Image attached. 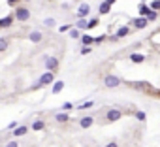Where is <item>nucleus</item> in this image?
<instances>
[{"instance_id":"nucleus-12","label":"nucleus","mask_w":160,"mask_h":147,"mask_svg":"<svg viewBox=\"0 0 160 147\" xmlns=\"http://www.w3.org/2000/svg\"><path fill=\"white\" fill-rule=\"evenodd\" d=\"M11 21H13V17H11V15H8V17H4V19H0V27H10Z\"/></svg>"},{"instance_id":"nucleus-27","label":"nucleus","mask_w":160,"mask_h":147,"mask_svg":"<svg viewBox=\"0 0 160 147\" xmlns=\"http://www.w3.org/2000/svg\"><path fill=\"white\" fill-rule=\"evenodd\" d=\"M81 53H83V55H87V53H90V47H83V49H81Z\"/></svg>"},{"instance_id":"nucleus-22","label":"nucleus","mask_w":160,"mask_h":147,"mask_svg":"<svg viewBox=\"0 0 160 147\" xmlns=\"http://www.w3.org/2000/svg\"><path fill=\"white\" fill-rule=\"evenodd\" d=\"M151 10H154V11H158V10H160V0H154V2L151 4Z\"/></svg>"},{"instance_id":"nucleus-8","label":"nucleus","mask_w":160,"mask_h":147,"mask_svg":"<svg viewBox=\"0 0 160 147\" xmlns=\"http://www.w3.org/2000/svg\"><path fill=\"white\" fill-rule=\"evenodd\" d=\"M130 60H132V62H143V60H145V55L134 53V55H130Z\"/></svg>"},{"instance_id":"nucleus-28","label":"nucleus","mask_w":160,"mask_h":147,"mask_svg":"<svg viewBox=\"0 0 160 147\" xmlns=\"http://www.w3.org/2000/svg\"><path fill=\"white\" fill-rule=\"evenodd\" d=\"M6 147H19V145H17V141H10V143H8Z\"/></svg>"},{"instance_id":"nucleus-16","label":"nucleus","mask_w":160,"mask_h":147,"mask_svg":"<svg viewBox=\"0 0 160 147\" xmlns=\"http://www.w3.org/2000/svg\"><path fill=\"white\" fill-rule=\"evenodd\" d=\"M109 10H111V4H107V2H104L100 6V13H109Z\"/></svg>"},{"instance_id":"nucleus-2","label":"nucleus","mask_w":160,"mask_h":147,"mask_svg":"<svg viewBox=\"0 0 160 147\" xmlns=\"http://www.w3.org/2000/svg\"><path fill=\"white\" fill-rule=\"evenodd\" d=\"M15 17H17L19 21H27V19L30 17V11H28L27 8H17V13H15Z\"/></svg>"},{"instance_id":"nucleus-18","label":"nucleus","mask_w":160,"mask_h":147,"mask_svg":"<svg viewBox=\"0 0 160 147\" xmlns=\"http://www.w3.org/2000/svg\"><path fill=\"white\" fill-rule=\"evenodd\" d=\"M93 40H94L93 36H89V34H83V43H85V45H90V43H93Z\"/></svg>"},{"instance_id":"nucleus-1","label":"nucleus","mask_w":160,"mask_h":147,"mask_svg":"<svg viewBox=\"0 0 160 147\" xmlns=\"http://www.w3.org/2000/svg\"><path fill=\"white\" fill-rule=\"evenodd\" d=\"M49 83H55V72H45L43 76L38 79V85H34V89L36 87H45V85H49Z\"/></svg>"},{"instance_id":"nucleus-11","label":"nucleus","mask_w":160,"mask_h":147,"mask_svg":"<svg viewBox=\"0 0 160 147\" xmlns=\"http://www.w3.org/2000/svg\"><path fill=\"white\" fill-rule=\"evenodd\" d=\"M62 89H64V81H55V85H53V94L60 92Z\"/></svg>"},{"instance_id":"nucleus-15","label":"nucleus","mask_w":160,"mask_h":147,"mask_svg":"<svg viewBox=\"0 0 160 147\" xmlns=\"http://www.w3.org/2000/svg\"><path fill=\"white\" fill-rule=\"evenodd\" d=\"M76 27H77V29H87V27H89V23H87L85 17H83V19H79V21L76 23Z\"/></svg>"},{"instance_id":"nucleus-29","label":"nucleus","mask_w":160,"mask_h":147,"mask_svg":"<svg viewBox=\"0 0 160 147\" xmlns=\"http://www.w3.org/2000/svg\"><path fill=\"white\" fill-rule=\"evenodd\" d=\"M19 0H8V4H17Z\"/></svg>"},{"instance_id":"nucleus-31","label":"nucleus","mask_w":160,"mask_h":147,"mask_svg":"<svg viewBox=\"0 0 160 147\" xmlns=\"http://www.w3.org/2000/svg\"><path fill=\"white\" fill-rule=\"evenodd\" d=\"M107 147H117V143H109V145H107Z\"/></svg>"},{"instance_id":"nucleus-21","label":"nucleus","mask_w":160,"mask_h":147,"mask_svg":"<svg viewBox=\"0 0 160 147\" xmlns=\"http://www.w3.org/2000/svg\"><path fill=\"white\" fill-rule=\"evenodd\" d=\"M4 49H8V40L0 38V51H4Z\"/></svg>"},{"instance_id":"nucleus-4","label":"nucleus","mask_w":160,"mask_h":147,"mask_svg":"<svg viewBox=\"0 0 160 147\" xmlns=\"http://www.w3.org/2000/svg\"><path fill=\"white\" fill-rule=\"evenodd\" d=\"M147 23H149V19H147L145 15H141V17H138V19H134L136 29H145V27H147Z\"/></svg>"},{"instance_id":"nucleus-7","label":"nucleus","mask_w":160,"mask_h":147,"mask_svg":"<svg viewBox=\"0 0 160 147\" xmlns=\"http://www.w3.org/2000/svg\"><path fill=\"white\" fill-rule=\"evenodd\" d=\"M93 122H94L93 117H83V119L79 121V125H81V128H89L90 125H93Z\"/></svg>"},{"instance_id":"nucleus-5","label":"nucleus","mask_w":160,"mask_h":147,"mask_svg":"<svg viewBox=\"0 0 160 147\" xmlns=\"http://www.w3.org/2000/svg\"><path fill=\"white\" fill-rule=\"evenodd\" d=\"M57 66H58V60H57V59H53V57H49L47 60H45V68L51 70V72H55V70H57Z\"/></svg>"},{"instance_id":"nucleus-20","label":"nucleus","mask_w":160,"mask_h":147,"mask_svg":"<svg viewBox=\"0 0 160 147\" xmlns=\"http://www.w3.org/2000/svg\"><path fill=\"white\" fill-rule=\"evenodd\" d=\"M32 128H34V130H41V128H43V121H34Z\"/></svg>"},{"instance_id":"nucleus-30","label":"nucleus","mask_w":160,"mask_h":147,"mask_svg":"<svg viewBox=\"0 0 160 147\" xmlns=\"http://www.w3.org/2000/svg\"><path fill=\"white\" fill-rule=\"evenodd\" d=\"M106 2H107V4H115V0H106Z\"/></svg>"},{"instance_id":"nucleus-17","label":"nucleus","mask_w":160,"mask_h":147,"mask_svg":"<svg viewBox=\"0 0 160 147\" xmlns=\"http://www.w3.org/2000/svg\"><path fill=\"white\" fill-rule=\"evenodd\" d=\"M126 34H128V27H123V29L117 30V38H123V36H126Z\"/></svg>"},{"instance_id":"nucleus-3","label":"nucleus","mask_w":160,"mask_h":147,"mask_svg":"<svg viewBox=\"0 0 160 147\" xmlns=\"http://www.w3.org/2000/svg\"><path fill=\"white\" fill-rule=\"evenodd\" d=\"M104 83H106V87H119V85H121V79L115 78V76H107V78L104 79Z\"/></svg>"},{"instance_id":"nucleus-32","label":"nucleus","mask_w":160,"mask_h":147,"mask_svg":"<svg viewBox=\"0 0 160 147\" xmlns=\"http://www.w3.org/2000/svg\"><path fill=\"white\" fill-rule=\"evenodd\" d=\"M0 29H2V27H0Z\"/></svg>"},{"instance_id":"nucleus-10","label":"nucleus","mask_w":160,"mask_h":147,"mask_svg":"<svg viewBox=\"0 0 160 147\" xmlns=\"http://www.w3.org/2000/svg\"><path fill=\"white\" fill-rule=\"evenodd\" d=\"M30 42H41V32L40 30H34V32H30Z\"/></svg>"},{"instance_id":"nucleus-19","label":"nucleus","mask_w":160,"mask_h":147,"mask_svg":"<svg viewBox=\"0 0 160 147\" xmlns=\"http://www.w3.org/2000/svg\"><path fill=\"white\" fill-rule=\"evenodd\" d=\"M57 121H58V122H66V121H68V113H58V115H57Z\"/></svg>"},{"instance_id":"nucleus-14","label":"nucleus","mask_w":160,"mask_h":147,"mask_svg":"<svg viewBox=\"0 0 160 147\" xmlns=\"http://www.w3.org/2000/svg\"><path fill=\"white\" fill-rule=\"evenodd\" d=\"M27 130H28L27 127H19V128L13 130V134H15V136H23V134H27Z\"/></svg>"},{"instance_id":"nucleus-6","label":"nucleus","mask_w":160,"mask_h":147,"mask_svg":"<svg viewBox=\"0 0 160 147\" xmlns=\"http://www.w3.org/2000/svg\"><path fill=\"white\" fill-rule=\"evenodd\" d=\"M121 111L119 109H109L107 111V121H117V119H121Z\"/></svg>"},{"instance_id":"nucleus-24","label":"nucleus","mask_w":160,"mask_h":147,"mask_svg":"<svg viewBox=\"0 0 160 147\" xmlns=\"http://www.w3.org/2000/svg\"><path fill=\"white\" fill-rule=\"evenodd\" d=\"M96 24H98V19H90V21H89V27H87V29H93V27H96Z\"/></svg>"},{"instance_id":"nucleus-9","label":"nucleus","mask_w":160,"mask_h":147,"mask_svg":"<svg viewBox=\"0 0 160 147\" xmlns=\"http://www.w3.org/2000/svg\"><path fill=\"white\" fill-rule=\"evenodd\" d=\"M77 13H79V17L89 15V4H81V6H79V10H77Z\"/></svg>"},{"instance_id":"nucleus-26","label":"nucleus","mask_w":160,"mask_h":147,"mask_svg":"<svg viewBox=\"0 0 160 147\" xmlns=\"http://www.w3.org/2000/svg\"><path fill=\"white\" fill-rule=\"evenodd\" d=\"M147 19H149V21H154V19H156V11L153 10V11H151V13L147 15Z\"/></svg>"},{"instance_id":"nucleus-23","label":"nucleus","mask_w":160,"mask_h":147,"mask_svg":"<svg viewBox=\"0 0 160 147\" xmlns=\"http://www.w3.org/2000/svg\"><path fill=\"white\" fill-rule=\"evenodd\" d=\"M43 24H45V27H55V19H45Z\"/></svg>"},{"instance_id":"nucleus-13","label":"nucleus","mask_w":160,"mask_h":147,"mask_svg":"<svg viewBox=\"0 0 160 147\" xmlns=\"http://www.w3.org/2000/svg\"><path fill=\"white\" fill-rule=\"evenodd\" d=\"M140 13L147 17V15L151 13V6H145V4H141V6H140Z\"/></svg>"},{"instance_id":"nucleus-25","label":"nucleus","mask_w":160,"mask_h":147,"mask_svg":"<svg viewBox=\"0 0 160 147\" xmlns=\"http://www.w3.org/2000/svg\"><path fill=\"white\" fill-rule=\"evenodd\" d=\"M136 117H138L140 121H145V113L143 111H136Z\"/></svg>"}]
</instances>
